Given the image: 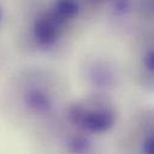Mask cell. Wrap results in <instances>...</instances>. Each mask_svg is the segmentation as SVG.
I'll return each mask as SVG.
<instances>
[{
  "instance_id": "obj_6",
  "label": "cell",
  "mask_w": 154,
  "mask_h": 154,
  "mask_svg": "<svg viewBox=\"0 0 154 154\" xmlns=\"http://www.w3.org/2000/svg\"><path fill=\"white\" fill-rule=\"evenodd\" d=\"M69 147H70V150L73 153H87V152H89L91 144L87 137L76 136V137H72L70 140Z\"/></svg>"
},
{
  "instance_id": "obj_10",
  "label": "cell",
  "mask_w": 154,
  "mask_h": 154,
  "mask_svg": "<svg viewBox=\"0 0 154 154\" xmlns=\"http://www.w3.org/2000/svg\"><path fill=\"white\" fill-rule=\"evenodd\" d=\"M0 18H1V11H0Z\"/></svg>"
},
{
  "instance_id": "obj_7",
  "label": "cell",
  "mask_w": 154,
  "mask_h": 154,
  "mask_svg": "<svg viewBox=\"0 0 154 154\" xmlns=\"http://www.w3.org/2000/svg\"><path fill=\"white\" fill-rule=\"evenodd\" d=\"M143 63H144L146 69H147L149 72H153V71H154V52H153V51L147 52V54L144 55Z\"/></svg>"
},
{
  "instance_id": "obj_1",
  "label": "cell",
  "mask_w": 154,
  "mask_h": 154,
  "mask_svg": "<svg viewBox=\"0 0 154 154\" xmlns=\"http://www.w3.org/2000/svg\"><path fill=\"white\" fill-rule=\"evenodd\" d=\"M70 122L89 132H106L116 123V113L108 106L97 102H76L69 109Z\"/></svg>"
},
{
  "instance_id": "obj_8",
  "label": "cell",
  "mask_w": 154,
  "mask_h": 154,
  "mask_svg": "<svg viewBox=\"0 0 154 154\" xmlns=\"http://www.w3.org/2000/svg\"><path fill=\"white\" fill-rule=\"evenodd\" d=\"M142 150L147 154H153L154 153V137L153 136H148L142 146Z\"/></svg>"
},
{
  "instance_id": "obj_3",
  "label": "cell",
  "mask_w": 154,
  "mask_h": 154,
  "mask_svg": "<svg viewBox=\"0 0 154 154\" xmlns=\"http://www.w3.org/2000/svg\"><path fill=\"white\" fill-rule=\"evenodd\" d=\"M25 105L37 113H48L53 107L51 97L41 89L31 88L24 94Z\"/></svg>"
},
{
  "instance_id": "obj_4",
  "label": "cell",
  "mask_w": 154,
  "mask_h": 154,
  "mask_svg": "<svg viewBox=\"0 0 154 154\" xmlns=\"http://www.w3.org/2000/svg\"><path fill=\"white\" fill-rule=\"evenodd\" d=\"M53 12L64 22L71 20L78 16L79 5L76 0H55Z\"/></svg>"
},
{
  "instance_id": "obj_5",
  "label": "cell",
  "mask_w": 154,
  "mask_h": 154,
  "mask_svg": "<svg viewBox=\"0 0 154 154\" xmlns=\"http://www.w3.org/2000/svg\"><path fill=\"white\" fill-rule=\"evenodd\" d=\"M90 77L93 79V82L95 84H97V87H105V85H108L111 82H112V73L111 71L105 67V66H100V65H96L91 69V72H90Z\"/></svg>"
},
{
  "instance_id": "obj_9",
  "label": "cell",
  "mask_w": 154,
  "mask_h": 154,
  "mask_svg": "<svg viewBox=\"0 0 154 154\" xmlns=\"http://www.w3.org/2000/svg\"><path fill=\"white\" fill-rule=\"evenodd\" d=\"M114 7L118 13H125L129 8V0H116Z\"/></svg>"
},
{
  "instance_id": "obj_2",
  "label": "cell",
  "mask_w": 154,
  "mask_h": 154,
  "mask_svg": "<svg viewBox=\"0 0 154 154\" xmlns=\"http://www.w3.org/2000/svg\"><path fill=\"white\" fill-rule=\"evenodd\" d=\"M64 22L53 12H45L41 13L34 22V36L38 45L43 47H51L53 46L63 30Z\"/></svg>"
}]
</instances>
